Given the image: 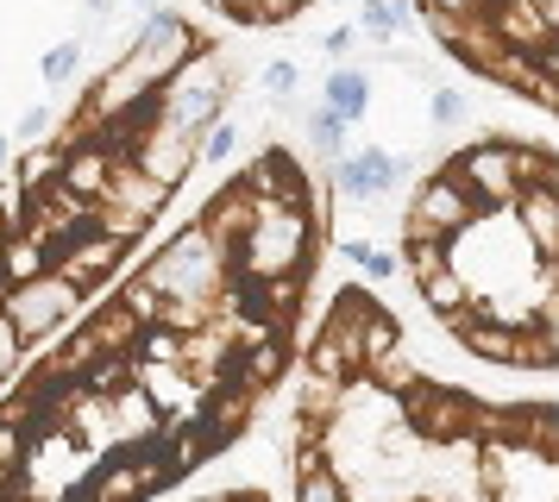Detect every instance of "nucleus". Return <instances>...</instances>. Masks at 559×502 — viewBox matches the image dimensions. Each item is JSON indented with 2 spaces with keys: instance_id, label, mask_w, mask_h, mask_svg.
<instances>
[{
  "instance_id": "9d476101",
  "label": "nucleus",
  "mask_w": 559,
  "mask_h": 502,
  "mask_svg": "<svg viewBox=\"0 0 559 502\" xmlns=\"http://www.w3.org/2000/svg\"><path fill=\"white\" fill-rule=\"evenodd\" d=\"M346 258H353L358 271H365V283H371V289H378V283H390V276H396V258H390V251H378V246H371V239H353V246H346Z\"/></svg>"
},
{
  "instance_id": "0eeeda50",
  "label": "nucleus",
  "mask_w": 559,
  "mask_h": 502,
  "mask_svg": "<svg viewBox=\"0 0 559 502\" xmlns=\"http://www.w3.org/2000/svg\"><path fill=\"white\" fill-rule=\"evenodd\" d=\"M302 139H308V151L333 157V151H346V120H340L333 107H308L302 113Z\"/></svg>"
},
{
  "instance_id": "f03ea898",
  "label": "nucleus",
  "mask_w": 559,
  "mask_h": 502,
  "mask_svg": "<svg viewBox=\"0 0 559 502\" xmlns=\"http://www.w3.org/2000/svg\"><path fill=\"white\" fill-rule=\"evenodd\" d=\"M396 271L465 358L559 376V151L528 132L453 145L396 214Z\"/></svg>"
},
{
  "instance_id": "dca6fc26",
  "label": "nucleus",
  "mask_w": 559,
  "mask_h": 502,
  "mask_svg": "<svg viewBox=\"0 0 559 502\" xmlns=\"http://www.w3.org/2000/svg\"><path fill=\"white\" fill-rule=\"evenodd\" d=\"M82 13H88V20H114V13H120V0H82Z\"/></svg>"
},
{
  "instance_id": "f3484780",
  "label": "nucleus",
  "mask_w": 559,
  "mask_h": 502,
  "mask_svg": "<svg viewBox=\"0 0 559 502\" xmlns=\"http://www.w3.org/2000/svg\"><path fill=\"white\" fill-rule=\"evenodd\" d=\"M7 164H13V139H7V132H0V170H7Z\"/></svg>"
},
{
  "instance_id": "6e6552de",
  "label": "nucleus",
  "mask_w": 559,
  "mask_h": 502,
  "mask_svg": "<svg viewBox=\"0 0 559 502\" xmlns=\"http://www.w3.org/2000/svg\"><path fill=\"white\" fill-rule=\"evenodd\" d=\"M408 20H415V7H408V0H365V7H358V25H365L371 38H396Z\"/></svg>"
},
{
  "instance_id": "2eb2a0df",
  "label": "nucleus",
  "mask_w": 559,
  "mask_h": 502,
  "mask_svg": "<svg viewBox=\"0 0 559 502\" xmlns=\"http://www.w3.org/2000/svg\"><path fill=\"white\" fill-rule=\"evenodd\" d=\"M189 502H271V497L252 490V483H233V490H207V497H189Z\"/></svg>"
},
{
  "instance_id": "f257e3e1",
  "label": "nucleus",
  "mask_w": 559,
  "mask_h": 502,
  "mask_svg": "<svg viewBox=\"0 0 559 502\" xmlns=\"http://www.w3.org/2000/svg\"><path fill=\"white\" fill-rule=\"evenodd\" d=\"M296 502H559V396L428 371L371 283H340L296 358Z\"/></svg>"
},
{
  "instance_id": "20e7f679",
  "label": "nucleus",
  "mask_w": 559,
  "mask_h": 502,
  "mask_svg": "<svg viewBox=\"0 0 559 502\" xmlns=\"http://www.w3.org/2000/svg\"><path fill=\"white\" fill-rule=\"evenodd\" d=\"M403 176H408V164L390 145H365V151H353V157L340 164V195H353V201L371 207V201L396 195V189H403Z\"/></svg>"
},
{
  "instance_id": "423d86ee",
  "label": "nucleus",
  "mask_w": 559,
  "mask_h": 502,
  "mask_svg": "<svg viewBox=\"0 0 559 502\" xmlns=\"http://www.w3.org/2000/svg\"><path fill=\"white\" fill-rule=\"evenodd\" d=\"M328 107L346 125L365 120V113H371V75H365V70H333L328 75Z\"/></svg>"
},
{
  "instance_id": "1a4fd4ad",
  "label": "nucleus",
  "mask_w": 559,
  "mask_h": 502,
  "mask_svg": "<svg viewBox=\"0 0 559 502\" xmlns=\"http://www.w3.org/2000/svg\"><path fill=\"white\" fill-rule=\"evenodd\" d=\"M38 75H45L51 88H63V82H76V75H82V45H76V38H63V45H51L45 57H38Z\"/></svg>"
},
{
  "instance_id": "ddd939ff",
  "label": "nucleus",
  "mask_w": 559,
  "mask_h": 502,
  "mask_svg": "<svg viewBox=\"0 0 559 502\" xmlns=\"http://www.w3.org/2000/svg\"><path fill=\"white\" fill-rule=\"evenodd\" d=\"M296 82H302L296 63H271V70H264V88H271V95H296Z\"/></svg>"
},
{
  "instance_id": "39448f33",
  "label": "nucleus",
  "mask_w": 559,
  "mask_h": 502,
  "mask_svg": "<svg viewBox=\"0 0 559 502\" xmlns=\"http://www.w3.org/2000/svg\"><path fill=\"white\" fill-rule=\"evenodd\" d=\"M195 7L227 25H246V32H277V25L302 20L308 7H321V0H195Z\"/></svg>"
},
{
  "instance_id": "f8f14e48",
  "label": "nucleus",
  "mask_w": 559,
  "mask_h": 502,
  "mask_svg": "<svg viewBox=\"0 0 559 502\" xmlns=\"http://www.w3.org/2000/svg\"><path fill=\"white\" fill-rule=\"evenodd\" d=\"M428 120L433 125H459V120H465V100H459L453 88H440V95H433V107H428Z\"/></svg>"
},
{
  "instance_id": "9b49d317",
  "label": "nucleus",
  "mask_w": 559,
  "mask_h": 502,
  "mask_svg": "<svg viewBox=\"0 0 559 502\" xmlns=\"http://www.w3.org/2000/svg\"><path fill=\"white\" fill-rule=\"evenodd\" d=\"M233 151H239V125L221 120V125L202 139V164H233Z\"/></svg>"
},
{
  "instance_id": "7ed1b4c3",
  "label": "nucleus",
  "mask_w": 559,
  "mask_h": 502,
  "mask_svg": "<svg viewBox=\"0 0 559 502\" xmlns=\"http://www.w3.org/2000/svg\"><path fill=\"white\" fill-rule=\"evenodd\" d=\"M440 57L559 120V0H408Z\"/></svg>"
},
{
  "instance_id": "4468645a",
  "label": "nucleus",
  "mask_w": 559,
  "mask_h": 502,
  "mask_svg": "<svg viewBox=\"0 0 559 502\" xmlns=\"http://www.w3.org/2000/svg\"><path fill=\"white\" fill-rule=\"evenodd\" d=\"M45 132H51V107H32L26 120H20V132H13V139H26V145H38Z\"/></svg>"
}]
</instances>
